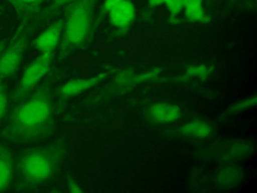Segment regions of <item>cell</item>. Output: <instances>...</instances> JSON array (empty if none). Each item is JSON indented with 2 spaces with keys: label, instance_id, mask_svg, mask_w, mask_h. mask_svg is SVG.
Listing matches in <instances>:
<instances>
[{
  "label": "cell",
  "instance_id": "4fadbf2b",
  "mask_svg": "<svg viewBox=\"0 0 257 193\" xmlns=\"http://www.w3.org/2000/svg\"><path fill=\"white\" fill-rule=\"evenodd\" d=\"M136 7L132 0L120 1L108 14L109 23L119 31H126L136 19Z\"/></svg>",
  "mask_w": 257,
  "mask_h": 193
},
{
  "label": "cell",
  "instance_id": "8fae6325",
  "mask_svg": "<svg viewBox=\"0 0 257 193\" xmlns=\"http://www.w3.org/2000/svg\"><path fill=\"white\" fill-rule=\"evenodd\" d=\"M146 117L155 125H167L178 121L182 117V110L174 103L157 102L147 108Z\"/></svg>",
  "mask_w": 257,
  "mask_h": 193
},
{
  "label": "cell",
  "instance_id": "30bf717a",
  "mask_svg": "<svg viewBox=\"0 0 257 193\" xmlns=\"http://www.w3.org/2000/svg\"><path fill=\"white\" fill-rule=\"evenodd\" d=\"M215 132V127L203 119H193L186 122L174 130L171 134L174 137L187 140H205L210 138Z\"/></svg>",
  "mask_w": 257,
  "mask_h": 193
},
{
  "label": "cell",
  "instance_id": "f1b7e54d",
  "mask_svg": "<svg viewBox=\"0 0 257 193\" xmlns=\"http://www.w3.org/2000/svg\"><path fill=\"white\" fill-rule=\"evenodd\" d=\"M232 1H234V0H232Z\"/></svg>",
  "mask_w": 257,
  "mask_h": 193
},
{
  "label": "cell",
  "instance_id": "ac0fdd59",
  "mask_svg": "<svg viewBox=\"0 0 257 193\" xmlns=\"http://www.w3.org/2000/svg\"><path fill=\"white\" fill-rule=\"evenodd\" d=\"M122 0H104L102 2V4L99 7L97 16L95 18V20H93L92 23V35L96 29V27L98 26V24L101 22V20L103 19L104 16H107V14Z\"/></svg>",
  "mask_w": 257,
  "mask_h": 193
},
{
  "label": "cell",
  "instance_id": "603a6c76",
  "mask_svg": "<svg viewBox=\"0 0 257 193\" xmlns=\"http://www.w3.org/2000/svg\"><path fill=\"white\" fill-rule=\"evenodd\" d=\"M66 185H67L68 191L71 193H83V189L81 188L79 183L72 177L67 178Z\"/></svg>",
  "mask_w": 257,
  "mask_h": 193
},
{
  "label": "cell",
  "instance_id": "ffe728a7",
  "mask_svg": "<svg viewBox=\"0 0 257 193\" xmlns=\"http://www.w3.org/2000/svg\"><path fill=\"white\" fill-rule=\"evenodd\" d=\"M41 2H43V0H13V6L19 14L26 13L25 16H27Z\"/></svg>",
  "mask_w": 257,
  "mask_h": 193
},
{
  "label": "cell",
  "instance_id": "44dd1931",
  "mask_svg": "<svg viewBox=\"0 0 257 193\" xmlns=\"http://www.w3.org/2000/svg\"><path fill=\"white\" fill-rule=\"evenodd\" d=\"M8 108V88L7 85L0 80V123L4 119Z\"/></svg>",
  "mask_w": 257,
  "mask_h": 193
},
{
  "label": "cell",
  "instance_id": "9c48e42d",
  "mask_svg": "<svg viewBox=\"0 0 257 193\" xmlns=\"http://www.w3.org/2000/svg\"><path fill=\"white\" fill-rule=\"evenodd\" d=\"M243 179L244 170L237 163L219 164L211 175V186L217 190H230L236 188Z\"/></svg>",
  "mask_w": 257,
  "mask_h": 193
},
{
  "label": "cell",
  "instance_id": "6da1fadb",
  "mask_svg": "<svg viewBox=\"0 0 257 193\" xmlns=\"http://www.w3.org/2000/svg\"><path fill=\"white\" fill-rule=\"evenodd\" d=\"M55 94L54 74L49 71L39 84L11 110L0 132L1 138L8 143L25 144L51 136L56 124Z\"/></svg>",
  "mask_w": 257,
  "mask_h": 193
},
{
  "label": "cell",
  "instance_id": "277c9868",
  "mask_svg": "<svg viewBox=\"0 0 257 193\" xmlns=\"http://www.w3.org/2000/svg\"><path fill=\"white\" fill-rule=\"evenodd\" d=\"M254 152L253 143L246 139L228 138L204 145L193 152L194 157L204 163H237L250 157Z\"/></svg>",
  "mask_w": 257,
  "mask_h": 193
},
{
  "label": "cell",
  "instance_id": "9a60e30c",
  "mask_svg": "<svg viewBox=\"0 0 257 193\" xmlns=\"http://www.w3.org/2000/svg\"><path fill=\"white\" fill-rule=\"evenodd\" d=\"M256 103H257V98H256V94H253V95H249V96H246L244 99H241V100H238L234 103H232L231 105H229L225 111L220 115L219 117V121H225L231 117H234V116H237L247 110H250L252 108H254L256 106Z\"/></svg>",
  "mask_w": 257,
  "mask_h": 193
},
{
  "label": "cell",
  "instance_id": "52a82bcc",
  "mask_svg": "<svg viewBox=\"0 0 257 193\" xmlns=\"http://www.w3.org/2000/svg\"><path fill=\"white\" fill-rule=\"evenodd\" d=\"M161 72V67H154L142 71H137L133 68H122L116 72L110 84L107 85L105 91L102 94L98 95L96 100L102 99L107 95L122 94L142 83L157 79Z\"/></svg>",
  "mask_w": 257,
  "mask_h": 193
},
{
  "label": "cell",
  "instance_id": "7402d4cb",
  "mask_svg": "<svg viewBox=\"0 0 257 193\" xmlns=\"http://www.w3.org/2000/svg\"><path fill=\"white\" fill-rule=\"evenodd\" d=\"M72 1H75V0H53L52 3L49 5V7L43 11L42 16L43 17H48L51 14L55 13L60 7L67 5V4L71 3Z\"/></svg>",
  "mask_w": 257,
  "mask_h": 193
},
{
  "label": "cell",
  "instance_id": "e0dca14e",
  "mask_svg": "<svg viewBox=\"0 0 257 193\" xmlns=\"http://www.w3.org/2000/svg\"><path fill=\"white\" fill-rule=\"evenodd\" d=\"M213 71V66L212 65H207L206 63H199V64H194L185 70V73L182 74L180 77H177L176 79L179 80H187L190 78H197L200 80H206L211 72Z\"/></svg>",
  "mask_w": 257,
  "mask_h": 193
},
{
  "label": "cell",
  "instance_id": "7c38bea8",
  "mask_svg": "<svg viewBox=\"0 0 257 193\" xmlns=\"http://www.w3.org/2000/svg\"><path fill=\"white\" fill-rule=\"evenodd\" d=\"M63 29V18H60L47 26L33 41V47L39 52L56 51L59 45Z\"/></svg>",
  "mask_w": 257,
  "mask_h": 193
},
{
  "label": "cell",
  "instance_id": "5bb4252c",
  "mask_svg": "<svg viewBox=\"0 0 257 193\" xmlns=\"http://www.w3.org/2000/svg\"><path fill=\"white\" fill-rule=\"evenodd\" d=\"M14 177V163L9 149L0 145V191L5 190Z\"/></svg>",
  "mask_w": 257,
  "mask_h": 193
},
{
  "label": "cell",
  "instance_id": "d6986e66",
  "mask_svg": "<svg viewBox=\"0 0 257 193\" xmlns=\"http://www.w3.org/2000/svg\"><path fill=\"white\" fill-rule=\"evenodd\" d=\"M167 11L170 16V21L173 23H178V17L184 10V1L183 0H168L165 3Z\"/></svg>",
  "mask_w": 257,
  "mask_h": 193
},
{
  "label": "cell",
  "instance_id": "3957f363",
  "mask_svg": "<svg viewBox=\"0 0 257 193\" xmlns=\"http://www.w3.org/2000/svg\"><path fill=\"white\" fill-rule=\"evenodd\" d=\"M96 0H75L66 5L63 29L58 45V59L82 48L92 37V23Z\"/></svg>",
  "mask_w": 257,
  "mask_h": 193
},
{
  "label": "cell",
  "instance_id": "cb8c5ba5",
  "mask_svg": "<svg viewBox=\"0 0 257 193\" xmlns=\"http://www.w3.org/2000/svg\"><path fill=\"white\" fill-rule=\"evenodd\" d=\"M168 0H148V6L150 8H156L161 5H165Z\"/></svg>",
  "mask_w": 257,
  "mask_h": 193
},
{
  "label": "cell",
  "instance_id": "7a4b0ae2",
  "mask_svg": "<svg viewBox=\"0 0 257 193\" xmlns=\"http://www.w3.org/2000/svg\"><path fill=\"white\" fill-rule=\"evenodd\" d=\"M67 152L68 143L64 138L22 151L14 167L16 189L31 190L47 182L56 174Z\"/></svg>",
  "mask_w": 257,
  "mask_h": 193
},
{
  "label": "cell",
  "instance_id": "83f0119b",
  "mask_svg": "<svg viewBox=\"0 0 257 193\" xmlns=\"http://www.w3.org/2000/svg\"><path fill=\"white\" fill-rule=\"evenodd\" d=\"M8 1H9V2H11V3H12V5H13V0H8Z\"/></svg>",
  "mask_w": 257,
  "mask_h": 193
},
{
  "label": "cell",
  "instance_id": "8992f818",
  "mask_svg": "<svg viewBox=\"0 0 257 193\" xmlns=\"http://www.w3.org/2000/svg\"><path fill=\"white\" fill-rule=\"evenodd\" d=\"M56 51L40 52L24 69L22 76L12 92V101L20 102L27 96L50 71Z\"/></svg>",
  "mask_w": 257,
  "mask_h": 193
},
{
  "label": "cell",
  "instance_id": "4316f807",
  "mask_svg": "<svg viewBox=\"0 0 257 193\" xmlns=\"http://www.w3.org/2000/svg\"><path fill=\"white\" fill-rule=\"evenodd\" d=\"M213 3V0H207V4L208 5H211Z\"/></svg>",
  "mask_w": 257,
  "mask_h": 193
},
{
  "label": "cell",
  "instance_id": "2e32d148",
  "mask_svg": "<svg viewBox=\"0 0 257 193\" xmlns=\"http://www.w3.org/2000/svg\"><path fill=\"white\" fill-rule=\"evenodd\" d=\"M203 4L204 3L186 5L183 10L185 19L188 22H193V23H202V24L209 23L211 18L206 12Z\"/></svg>",
  "mask_w": 257,
  "mask_h": 193
},
{
  "label": "cell",
  "instance_id": "484cf974",
  "mask_svg": "<svg viewBox=\"0 0 257 193\" xmlns=\"http://www.w3.org/2000/svg\"><path fill=\"white\" fill-rule=\"evenodd\" d=\"M5 47V41L4 40H0V52L4 49Z\"/></svg>",
  "mask_w": 257,
  "mask_h": 193
},
{
  "label": "cell",
  "instance_id": "ba28073f",
  "mask_svg": "<svg viewBox=\"0 0 257 193\" xmlns=\"http://www.w3.org/2000/svg\"><path fill=\"white\" fill-rule=\"evenodd\" d=\"M110 72H112V70H104L95 75L69 79L57 88L56 94L59 96L61 102L67 101L96 86L102 82L110 74Z\"/></svg>",
  "mask_w": 257,
  "mask_h": 193
},
{
  "label": "cell",
  "instance_id": "f546056e",
  "mask_svg": "<svg viewBox=\"0 0 257 193\" xmlns=\"http://www.w3.org/2000/svg\"><path fill=\"white\" fill-rule=\"evenodd\" d=\"M43 1H45V0H43Z\"/></svg>",
  "mask_w": 257,
  "mask_h": 193
},
{
  "label": "cell",
  "instance_id": "d4e9b609",
  "mask_svg": "<svg viewBox=\"0 0 257 193\" xmlns=\"http://www.w3.org/2000/svg\"><path fill=\"white\" fill-rule=\"evenodd\" d=\"M183 1H184L185 6L191 5V4H197V3H204V0H183Z\"/></svg>",
  "mask_w": 257,
  "mask_h": 193
},
{
  "label": "cell",
  "instance_id": "5b68a950",
  "mask_svg": "<svg viewBox=\"0 0 257 193\" xmlns=\"http://www.w3.org/2000/svg\"><path fill=\"white\" fill-rule=\"evenodd\" d=\"M29 16L30 15L25 16L8 46L0 54V80L14 75L19 69L32 33V25L29 23Z\"/></svg>",
  "mask_w": 257,
  "mask_h": 193
}]
</instances>
